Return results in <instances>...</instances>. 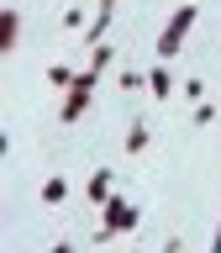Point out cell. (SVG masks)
Here are the masks:
<instances>
[{
  "label": "cell",
  "instance_id": "3",
  "mask_svg": "<svg viewBox=\"0 0 221 253\" xmlns=\"http://www.w3.org/2000/svg\"><path fill=\"white\" fill-rule=\"evenodd\" d=\"M95 84H100V69H79V79L69 84V95H63V106H58V122L63 126H74L84 111H90V95H95Z\"/></svg>",
  "mask_w": 221,
  "mask_h": 253
},
{
  "label": "cell",
  "instance_id": "13",
  "mask_svg": "<svg viewBox=\"0 0 221 253\" xmlns=\"http://www.w3.org/2000/svg\"><path fill=\"white\" fill-rule=\"evenodd\" d=\"M184 100H195V106L205 100V84H200V79H184Z\"/></svg>",
  "mask_w": 221,
  "mask_h": 253
},
{
  "label": "cell",
  "instance_id": "16",
  "mask_svg": "<svg viewBox=\"0 0 221 253\" xmlns=\"http://www.w3.org/2000/svg\"><path fill=\"white\" fill-rule=\"evenodd\" d=\"M211 253H221V221H216V237H211Z\"/></svg>",
  "mask_w": 221,
  "mask_h": 253
},
{
  "label": "cell",
  "instance_id": "2",
  "mask_svg": "<svg viewBox=\"0 0 221 253\" xmlns=\"http://www.w3.org/2000/svg\"><path fill=\"white\" fill-rule=\"evenodd\" d=\"M100 211H106V221L95 227V243H110V237H121V232H137V221H142V211L126 201V195H110Z\"/></svg>",
  "mask_w": 221,
  "mask_h": 253
},
{
  "label": "cell",
  "instance_id": "8",
  "mask_svg": "<svg viewBox=\"0 0 221 253\" xmlns=\"http://www.w3.org/2000/svg\"><path fill=\"white\" fill-rule=\"evenodd\" d=\"M153 142V132H147V122H132V132H126V153H142Z\"/></svg>",
  "mask_w": 221,
  "mask_h": 253
},
{
  "label": "cell",
  "instance_id": "4",
  "mask_svg": "<svg viewBox=\"0 0 221 253\" xmlns=\"http://www.w3.org/2000/svg\"><path fill=\"white\" fill-rule=\"evenodd\" d=\"M84 195H90V206H106L110 195H116V169H95L90 185H84Z\"/></svg>",
  "mask_w": 221,
  "mask_h": 253
},
{
  "label": "cell",
  "instance_id": "6",
  "mask_svg": "<svg viewBox=\"0 0 221 253\" xmlns=\"http://www.w3.org/2000/svg\"><path fill=\"white\" fill-rule=\"evenodd\" d=\"M16 42H21V11L5 5V16H0V53H16Z\"/></svg>",
  "mask_w": 221,
  "mask_h": 253
},
{
  "label": "cell",
  "instance_id": "11",
  "mask_svg": "<svg viewBox=\"0 0 221 253\" xmlns=\"http://www.w3.org/2000/svg\"><path fill=\"white\" fill-rule=\"evenodd\" d=\"M121 90H147V74L142 69H121Z\"/></svg>",
  "mask_w": 221,
  "mask_h": 253
},
{
  "label": "cell",
  "instance_id": "1",
  "mask_svg": "<svg viewBox=\"0 0 221 253\" xmlns=\"http://www.w3.org/2000/svg\"><path fill=\"white\" fill-rule=\"evenodd\" d=\"M195 5H174V16H169V27L158 32V42H153V53H158V63H174L179 58V47H184V37H189V27H195Z\"/></svg>",
  "mask_w": 221,
  "mask_h": 253
},
{
  "label": "cell",
  "instance_id": "10",
  "mask_svg": "<svg viewBox=\"0 0 221 253\" xmlns=\"http://www.w3.org/2000/svg\"><path fill=\"white\" fill-rule=\"evenodd\" d=\"M74 69H63V63H53V69H47V84H58V90H69V84H74Z\"/></svg>",
  "mask_w": 221,
  "mask_h": 253
},
{
  "label": "cell",
  "instance_id": "9",
  "mask_svg": "<svg viewBox=\"0 0 221 253\" xmlns=\"http://www.w3.org/2000/svg\"><path fill=\"white\" fill-rule=\"evenodd\" d=\"M110 58H116V47H110V42H95V47H90V69H100V74H106Z\"/></svg>",
  "mask_w": 221,
  "mask_h": 253
},
{
  "label": "cell",
  "instance_id": "5",
  "mask_svg": "<svg viewBox=\"0 0 221 253\" xmlns=\"http://www.w3.org/2000/svg\"><path fill=\"white\" fill-rule=\"evenodd\" d=\"M174 90H179V84H174V69L169 63H153V69H147V95H153V100H169Z\"/></svg>",
  "mask_w": 221,
  "mask_h": 253
},
{
  "label": "cell",
  "instance_id": "14",
  "mask_svg": "<svg viewBox=\"0 0 221 253\" xmlns=\"http://www.w3.org/2000/svg\"><path fill=\"white\" fill-rule=\"evenodd\" d=\"M47 253H74V243H69V237H63V243H53V248Z\"/></svg>",
  "mask_w": 221,
  "mask_h": 253
},
{
  "label": "cell",
  "instance_id": "15",
  "mask_svg": "<svg viewBox=\"0 0 221 253\" xmlns=\"http://www.w3.org/2000/svg\"><path fill=\"white\" fill-rule=\"evenodd\" d=\"M158 253H179V237H169V243H163V248H158Z\"/></svg>",
  "mask_w": 221,
  "mask_h": 253
},
{
  "label": "cell",
  "instance_id": "7",
  "mask_svg": "<svg viewBox=\"0 0 221 253\" xmlns=\"http://www.w3.org/2000/svg\"><path fill=\"white\" fill-rule=\"evenodd\" d=\"M63 195H69V179H63V174L42 179V201H47V206H63Z\"/></svg>",
  "mask_w": 221,
  "mask_h": 253
},
{
  "label": "cell",
  "instance_id": "12",
  "mask_svg": "<svg viewBox=\"0 0 221 253\" xmlns=\"http://www.w3.org/2000/svg\"><path fill=\"white\" fill-rule=\"evenodd\" d=\"M216 116H221V111L211 106V100H200V106H195V126H211V122H216Z\"/></svg>",
  "mask_w": 221,
  "mask_h": 253
}]
</instances>
